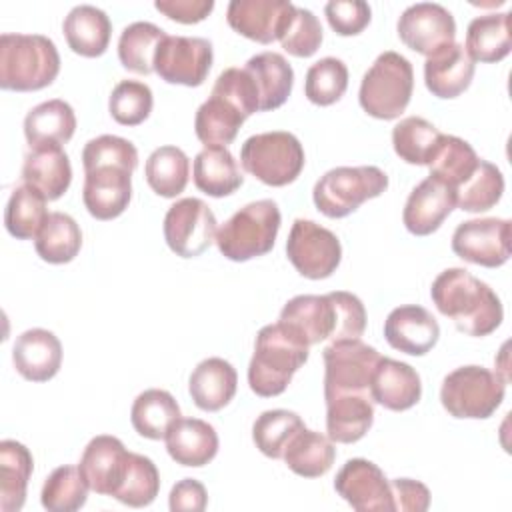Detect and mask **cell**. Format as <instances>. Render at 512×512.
<instances>
[{"instance_id":"obj_13","label":"cell","mask_w":512,"mask_h":512,"mask_svg":"<svg viewBox=\"0 0 512 512\" xmlns=\"http://www.w3.org/2000/svg\"><path fill=\"white\" fill-rule=\"evenodd\" d=\"M216 216L200 198L174 202L164 216V240L180 258H196L216 240Z\"/></svg>"},{"instance_id":"obj_36","label":"cell","mask_w":512,"mask_h":512,"mask_svg":"<svg viewBox=\"0 0 512 512\" xmlns=\"http://www.w3.org/2000/svg\"><path fill=\"white\" fill-rule=\"evenodd\" d=\"M180 418V406L174 396L162 388H150L136 396L130 422L134 430L148 440H164L170 426Z\"/></svg>"},{"instance_id":"obj_17","label":"cell","mask_w":512,"mask_h":512,"mask_svg":"<svg viewBox=\"0 0 512 512\" xmlns=\"http://www.w3.org/2000/svg\"><path fill=\"white\" fill-rule=\"evenodd\" d=\"M296 6L288 0H232L226 10L228 26L240 36L272 44L286 32Z\"/></svg>"},{"instance_id":"obj_24","label":"cell","mask_w":512,"mask_h":512,"mask_svg":"<svg viewBox=\"0 0 512 512\" xmlns=\"http://www.w3.org/2000/svg\"><path fill=\"white\" fill-rule=\"evenodd\" d=\"M326 400V432L332 442L354 444L372 428L374 402L366 392L328 394Z\"/></svg>"},{"instance_id":"obj_27","label":"cell","mask_w":512,"mask_h":512,"mask_svg":"<svg viewBox=\"0 0 512 512\" xmlns=\"http://www.w3.org/2000/svg\"><path fill=\"white\" fill-rule=\"evenodd\" d=\"M166 450L176 464L200 468L218 454V434L200 418H178L166 434Z\"/></svg>"},{"instance_id":"obj_23","label":"cell","mask_w":512,"mask_h":512,"mask_svg":"<svg viewBox=\"0 0 512 512\" xmlns=\"http://www.w3.org/2000/svg\"><path fill=\"white\" fill-rule=\"evenodd\" d=\"M370 396L372 402L386 410L402 412L418 404L422 396V382L410 364L380 356L370 380Z\"/></svg>"},{"instance_id":"obj_21","label":"cell","mask_w":512,"mask_h":512,"mask_svg":"<svg viewBox=\"0 0 512 512\" xmlns=\"http://www.w3.org/2000/svg\"><path fill=\"white\" fill-rule=\"evenodd\" d=\"M384 338L394 350L410 356H424L436 346L440 326L426 308L418 304H404L386 316Z\"/></svg>"},{"instance_id":"obj_30","label":"cell","mask_w":512,"mask_h":512,"mask_svg":"<svg viewBox=\"0 0 512 512\" xmlns=\"http://www.w3.org/2000/svg\"><path fill=\"white\" fill-rule=\"evenodd\" d=\"M192 176L196 188L212 198L230 196L244 182L238 162L226 146H204L194 158Z\"/></svg>"},{"instance_id":"obj_39","label":"cell","mask_w":512,"mask_h":512,"mask_svg":"<svg viewBox=\"0 0 512 512\" xmlns=\"http://www.w3.org/2000/svg\"><path fill=\"white\" fill-rule=\"evenodd\" d=\"M144 176L158 196L176 198L188 184L190 160L178 146H160L148 156Z\"/></svg>"},{"instance_id":"obj_52","label":"cell","mask_w":512,"mask_h":512,"mask_svg":"<svg viewBox=\"0 0 512 512\" xmlns=\"http://www.w3.org/2000/svg\"><path fill=\"white\" fill-rule=\"evenodd\" d=\"M330 28L340 36L360 34L372 18V10L364 0H332L324 6Z\"/></svg>"},{"instance_id":"obj_35","label":"cell","mask_w":512,"mask_h":512,"mask_svg":"<svg viewBox=\"0 0 512 512\" xmlns=\"http://www.w3.org/2000/svg\"><path fill=\"white\" fill-rule=\"evenodd\" d=\"M334 458V442L316 430H308L306 426L290 440L282 456L286 466L302 478L324 476L332 468Z\"/></svg>"},{"instance_id":"obj_9","label":"cell","mask_w":512,"mask_h":512,"mask_svg":"<svg viewBox=\"0 0 512 512\" xmlns=\"http://www.w3.org/2000/svg\"><path fill=\"white\" fill-rule=\"evenodd\" d=\"M240 162L248 174L266 186L292 184L304 168V148L292 132L274 130L254 134L240 148Z\"/></svg>"},{"instance_id":"obj_49","label":"cell","mask_w":512,"mask_h":512,"mask_svg":"<svg viewBox=\"0 0 512 512\" xmlns=\"http://www.w3.org/2000/svg\"><path fill=\"white\" fill-rule=\"evenodd\" d=\"M154 106L152 90L148 84L138 80H122L112 88L108 110L110 116L122 126L142 124Z\"/></svg>"},{"instance_id":"obj_45","label":"cell","mask_w":512,"mask_h":512,"mask_svg":"<svg viewBox=\"0 0 512 512\" xmlns=\"http://www.w3.org/2000/svg\"><path fill=\"white\" fill-rule=\"evenodd\" d=\"M502 192H504V176L500 168L480 158L472 176L454 190L456 206L464 212H474V214L486 212L500 202Z\"/></svg>"},{"instance_id":"obj_34","label":"cell","mask_w":512,"mask_h":512,"mask_svg":"<svg viewBox=\"0 0 512 512\" xmlns=\"http://www.w3.org/2000/svg\"><path fill=\"white\" fill-rule=\"evenodd\" d=\"M34 470L30 450L16 440L0 442V510L18 512L26 500L28 480Z\"/></svg>"},{"instance_id":"obj_47","label":"cell","mask_w":512,"mask_h":512,"mask_svg":"<svg viewBox=\"0 0 512 512\" xmlns=\"http://www.w3.org/2000/svg\"><path fill=\"white\" fill-rule=\"evenodd\" d=\"M160 490V474L156 464L142 454L130 452L128 470L122 484L114 492V498L130 508H144L152 504Z\"/></svg>"},{"instance_id":"obj_19","label":"cell","mask_w":512,"mask_h":512,"mask_svg":"<svg viewBox=\"0 0 512 512\" xmlns=\"http://www.w3.org/2000/svg\"><path fill=\"white\" fill-rule=\"evenodd\" d=\"M128 460L130 452L122 440L110 434H100L86 444L78 468L92 492L114 496L128 470Z\"/></svg>"},{"instance_id":"obj_1","label":"cell","mask_w":512,"mask_h":512,"mask_svg":"<svg viewBox=\"0 0 512 512\" xmlns=\"http://www.w3.org/2000/svg\"><path fill=\"white\" fill-rule=\"evenodd\" d=\"M82 202L96 220L118 218L132 198V172L138 166L136 146L120 136L102 134L82 150Z\"/></svg>"},{"instance_id":"obj_4","label":"cell","mask_w":512,"mask_h":512,"mask_svg":"<svg viewBox=\"0 0 512 512\" xmlns=\"http://www.w3.org/2000/svg\"><path fill=\"white\" fill-rule=\"evenodd\" d=\"M310 346L282 322L260 328L248 364L250 390L262 398L282 394L306 364Z\"/></svg>"},{"instance_id":"obj_29","label":"cell","mask_w":512,"mask_h":512,"mask_svg":"<svg viewBox=\"0 0 512 512\" xmlns=\"http://www.w3.org/2000/svg\"><path fill=\"white\" fill-rule=\"evenodd\" d=\"M62 30L72 52L84 58H96L102 56L110 44L112 22L104 10L92 4H80L68 12Z\"/></svg>"},{"instance_id":"obj_54","label":"cell","mask_w":512,"mask_h":512,"mask_svg":"<svg viewBox=\"0 0 512 512\" xmlns=\"http://www.w3.org/2000/svg\"><path fill=\"white\" fill-rule=\"evenodd\" d=\"M154 8L162 12L166 18L176 20L180 24H196L202 22L212 10V0H156Z\"/></svg>"},{"instance_id":"obj_32","label":"cell","mask_w":512,"mask_h":512,"mask_svg":"<svg viewBox=\"0 0 512 512\" xmlns=\"http://www.w3.org/2000/svg\"><path fill=\"white\" fill-rule=\"evenodd\" d=\"M244 68L256 82L262 112L276 110L288 100L294 86V70L282 54L260 52L252 56Z\"/></svg>"},{"instance_id":"obj_40","label":"cell","mask_w":512,"mask_h":512,"mask_svg":"<svg viewBox=\"0 0 512 512\" xmlns=\"http://www.w3.org/2000/svg\"><path fill=\"white\" fill-rule=\"evenodd\" d=\"M478 162V154L466 140L452 134H442L428 168L430 176L442 180L452 190H456L462 182H466L472 176Z\"/></svg>"},{"instance_id":"obj_33","label":"cell","mask_w":512,"mask_h":512,"mask_svg":"<svg viewBox=\"0 0 512 512\" xmlns=\"http://www.w3.org/2000/svg\"><path fill=\"white\" fill-rule=\"evenodd\" d=\"M510 12H492L474 18L466 30V52L474 62H500L510 54Z\"/></svg>"},{"instance_id":"obj_48","label":"cell","mask_w":512,"mask_h":512,"mask_svg":"<svg viewBox=\"0 0 512 512\" xmlns=\"http://www.w3.org/2000/svg\"><path fill=\"white\" fill-rule=\"evenodd\" d=\"M348 88V68L340 58L326 56L314 62L304 80V94L316 106L338 102Z\"/></svg>"},{"instance_id":"obj_25","label":"cell","mask_w":512,"mask_h":512,"mask_svg":"<svg viewBox=\"0 0 512 512\" xmlns=\"http://www.w3.org/2000/svg\"><path fill=\"white\" fill-rule=\"evenodd\" d=\"M474 78V60L468 56L464 44L452 42L424 62L426 88L436 98H456L468 90Z\"/></svg>"},{"instance_id":"obj_51","label":"cell","mask_w":512,"mask_h":512,"mask_svg":"<svg viewBox=\"0 0 512 512\" xmlns=\"http://www.w3.org/2000/svg\"><path fill=\"white\" fill-rule=\"evenodd\" d=\"M280 44L288 54L296 58H308L316 54L322 44V26L314 12L296 6L286 32L280 36Z\"/></svg>"},{"instance_id":"obj_5","label":"cell","mask_w":512,"mask_h":512,"mask_svg":"<svg viewBox=\"0 0 512 512\" xmlns=\"http://www.w3.org/2000/svg\"><path fill=\"white\" fill-rule=\"evenodd\" d=\"M60 72L56 44L42 34L0 36V88L34 92L50 86Z\"/></svg>"},{"instance_id":"obj_43","label":"cell","mask_w":512,"mask_h":512,"mask_svg":"<svg viewBox=\"0 0 512 512\" xmlns=\"http://www.w3.org/2000/svg\"><path fill=\"white\" fill-rule=\"evenodd\" d=\"M442 132L422 116L402 118L392 128V146L400 160L414 166H428Z\"/></svg>"},{"instance_id":"obj_38","label":"cell","mask_w":512,"mask_h":512,"mask_svg":"<svg viewBox=\"0 0 512 512\" xmlns=\"http://www.w3.org/2000/svg\"><path fill=\"white\" fill-rule=\"evenodd\" d=\"M38 256L48 264L72 262L82 248V232L76 220L64 212H50L34 238Z\"/></svg>"},{"instance_id":"obj_50","label":"cell","mask_w":512,"mask_h":512,"mask_svg":"<svg viewBox=\"0 0 512 512\" xmlns=\"http://www.w3.org/2000/svg\"><path fill=\"white\" fill-rule=\"evenodd\" d=\"M214 94H220L228 102H232L244 118L252 116L260 110V96L254 78L246 68H226L220 72L212 86Z\"/></svg>"},{"instance_id":"obj_46","label":"cell","mask_w":512,"mask_h":512,"mask_svg":"<svg viewBox=\"0 0 512 512\" xmlns=\"http://www.w3.org/2000/svg\"><path fill=\"white\" fill-rule=\"evenodd\" d=\"M88 490L78 466H58L44 480L40 502L50 512H74L86 504Z\"/></svg>"},{"instance_id":"obj_3","label":"cell","mask_w":512,"mask_h":512,"mask_svg":"<svg viewBox=\"0 0 512 512\" xmlns=\"http://www.w3.org/2000/svg\"><path fill=\"white\" fill-rule=\"evenodd\" d=\"M430 296L438 312L468 336H488L502 324L504 308L498 294L464 268L442 270L432 282Z\"/></svg>"},{"instance_id":"obj_20","label":"cell","mask_w":512,"mask_h":512,"mask_svg":"<svg viewBox=\"0 0 512 512\" xmlns=\"http://www.w3.org/2000/svg\"><path fill=\"white\" fill-rule=\"evenodd\" d=\"M454 208V190L442 180L428 176L410 192L404 204L402 222L410 234L428 236L442 226Z\"/></svg>"},{"instance_id":"obj_37","label":"cell","mask_w":512,"mask_h":512,"mask_svg":"<svg viewBox=\"0 0 512 512\" xmlns=\"http://www.w3.org/2000/svg\"><path fill=\"white\" fill-rule=\"evenodd\" d=\"M244 120L246 118L232 102L212 92L196 110L194 130L204 146H228L236 138Z\"/></svg>"},{"instance_id":"obj_55","label":"cell","mask_w":512,"mask_h":512,"mask_svg":"<svg viewBox=\"0 0 512 512\" xmlns=\"http://www.w3.org/2000/svg\"><path fill=\"white\" fill-rule=\"evenodd\" d=\"M208 504V494L202 482L194 478H184L176 482L170 490L168 506L172 512H202Z\"/></svg>"},{"instance_id":"obj_7","label":"cell","mask_w":512,"mask_h":512,"mask_svg":"<svg viewBox=\"0 0 512 512\" xmlns=\"http://www.w3.org/2000/svg\"><path fill=\"white\" fill-rule=\"evenodd\" d=\"M412 90L414 70L410 60L394 50H386L362 76L358 100L368 116L394 120L410 104Z\"/></svg>"},{"instance_id":"obj_42","label":"cell","mask_w":512,"mask_h":512,"mask_svg":"<svg viewBox=\"0 0 512 512\" xmlns=\"http://www.w3.org/2000/svg\"><path fill=\"white\" fill-rule=\"evenodd\" d=\"M46 202L48 200L34 188L26 184L16 186L4 210V226L8 234L18 240H34L50 214Z\"/></svg>"},{"instance_id":"obj_8","label":"cell","mask_w":512,"mask_h":512,"mask_svg":"<svg viewBox=\"0 0 512 512\" xmlns=\"http://www.w3.org/2000/svg\"><path fill=\"white\" fill-rule=\"evenodd\" d=\"M506 380L484 366H460L446 374L440 388V402L454 418H490L504 400Z\"/></svg>"},{"instance_id":"obj_14","label":"cell","mask_w":512,"mask_h":512,"mask_svg":"<svg viewBox=\"0 0 512 512\" xmlns=\"http://www.w3.org/2000/svg\"><path fill=\"white\" fill-rule=\"evenodd\" d=\"M212 42L198 36H168L156 50L154 72L168 84L200 86L212 66Z\"/></svg>"},{"instance_id":"obj_26","label":"cell","mask_w":512,"mask_h":512,"mask_svg":"<svg viewBox=\"0 0 512 512\" xmlns=\"http://www.w3.org/2000/svg\"><path fill=\"white\" fill-rule=\"evenodd\" d=\"M22 180L48 202L58 200L72 182L70 158L62 146H34L24 156Z\"/></svg>"},{"instance_id":"obj_28","label":"cell","mask_w":512,"mask_h":512,"mask_svg":"<svg viewBox=\"0 0 512 512\" xmlns=\"http://www.w3.org/2000/svg\"><path fill=\"white\" fill-rule=\"evenodd\" d=\"M238 374L234 366L218 356L202 360L190 374L188 392L204 412L222 410L236 394Z\"/></svg>"},{"instance_id":"obj_11","label":"cell","mask_w":512,"mask_h":512,"mask_svg":"<svg viewBox=\"0 0 512 512\" xmlns=\"http://www.w3.org/2000/svg\"><path fill=\"white\" fill-rule=\"evenodd\" d=\"M286 256L298 274L310 280H322L336 272L342 260V246L332 230L314 220L298 218L286 240Z\"/></svg>"},{"instance_id":"obj_10","label":"cell","mask_w":512,"mask_h":512,"mask_svg":"<svg viewBox=\"0 0 512 512\" xmlns=\"http://www.w3.org/2000/svg\"><path fill=\"white\" fill-rule=\"evenodd\" d=\"M386 188L388 176L378 166H338L320 176L312 198L324 216L344 218Z\"/></svg>"},{"instance_id":"obj_44","label":"cell","mask_w":512,"mask_h":512,"mask_svg":"<svg viewBox=\"0 0 512 512\" xmlns=\"http://www.w3.org/2000/svg\"><path fill=\"white\" fill-rule=\"evenodd\" d=\"M304 428L302 418L292 410H266L252 424V440L256 448L274 460L284 456L290 440Z\"/></svg>"},{"instance_id":"obj_2","label":"cell","mask_w":512,"mask_h":512,"mask_svg":"<svg viewBox=\"0 0 512 512\" xmlns=\"http://www.w3.org/2000/svg\"><path fill=\"white\" fill-rule=\"evenodd\" d=\"M278 322L288 326L308 346L324 340H352L360 338L366 330V308L356 294L344 290L322 296L300 294L284 304Z\"/></svg>"},{"instance_id":"obj_12","label":"cell","mask_w":512,"mask_h":512,"mask_svg":"<svg viewBox=\"0 0 512 512\" xmlns=\"http://www.w3.org/2000/svg\"><path fill=\"white\" fill-rule=\"evenodd\" d=\"M324 396L342 392L370 394V380L380 360L374 346L364 344L360 338L330 342L324 352Z\"/></svg>"},{"instance_id":"obj_18","label":"cell","mask_w":512,"mask_h":512,"mask_svg":"<svg viewBox=\"0 0 512 512\" xmlns=\"http://www.w3.org/2000/svg\"><path fill=\"white\" fill-rule=\"evenodd\" d=\"M334 490L358 512L392 510L390 480L366 458H350L338 470Z\"/></svg>"},{"instance_id":"obj_15","label":"cell","mask_w":512,"mask_h":512,"mask_svg":"<svg viewBox=\"0 0 512 512\" xmlns=\"http://www.w3.org/2000/svg\"><path fill=\"white\" fill-rule=\"evenodd\" d=\"M452 252L464 262L498 268L510 258V220L476 218L460 222L452 234Z\"/></svg>"},{"instance_id":"obj_53","label":"cell","mask_w":512,"mask_h":512,"mask_svg":"<svg viewBox=\"0 0 512 512\" xmlns=\"http://www.w3.org/2000/svg\"><path fill=\"white\" fill-rule=\"evenodd\" d=\"M392 510L400 512H424L430 506V490L412 478L390 480Z\"/></svg>"},{"instance_id":"obj_41","label":"cell","mask_w":512,"mask_h":512,"mask_svg":"<svg viewBox=\"0 0 512 512\" xmlns=\"http://www.w3.org/2000/svg\"><path fill=\"white\" fill-rule=\"evenodd\" d=\"M166 38V32L152 22H132L118 38L120 64L136 74L154 72L156 50Z\"/></svg>"},{"instance_id":"obj_31","label":"cell","mask_w":512,"mask_h":512,"mask_svg":"<svg viewBox=\"0 0 512 512\" xmlns=\"http://www.w3.org/2000/svg\"><path fill=\"white\" fill-rule=\"evenodd\" d=\"M76 130V114L72 106L60 98L34 106L24 118V136L34 146H62Z\"/></svg>"},{"instance_id":"obj_16","label":"cell","mask_w":512,"mask_h":512,"mask_svg":"<svg viewBox=\"0 0 512 512\" xmlns=\"http://www.w3.org/2000/svg\"><path fill=\"white\" fill-rule=\"evenodd\" d=\"M398 38L414 52L432 56L456 38L454 16L440 4L418 2L408 6L396 24Z\"/></svg>"},{"instance_id":"obj_22","label":"cell","mask_w":512,"mask_h":512,"mask_svg":"<svg viewBox=\"0 0 512 512\" xmlns=\"http://www.w3.org/2000/svg\"><path fill=\"white\" fill-rule=\"evenodd\" d=\"M12 362L24 380L48 382L62 366V344L54 332L30 328L16 338Z\"/></svg>"},{"instance_id":"obj_6","label":"cell","mask_w":512,"mask_h":512,"mask_svg":"<svg viewBox=\"0 0 512 512\" xmlns=\"http://www.w3.org/2000/svg\"><path fill=\"white\" fill-rule=\"evenodd\" d=\"M280 222V208L274 200H256L234 212L218 228L214 242L224 258L246 262L264 256L274 248Z\"/></svg>"}]
</instances>
